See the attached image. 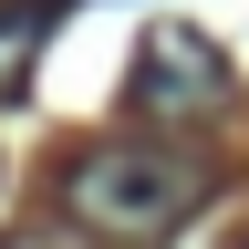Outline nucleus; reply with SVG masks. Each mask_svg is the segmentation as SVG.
Wrapping results in <instances>:
<instances>
[{
    "label": "nucleus",
    "mask_w": 249,
    "mask_h": 249,
    "mask_svg": "<svg viewBox=\"0 0 249 249\" xmlns=\"http://www.w3.org/2000/svg\"><path fill=\"white\" fill-rule=\"evenodd\" d=\"M218 197V177H208V156H187V145H83L73 166H62V208H73V229H93L104 249H156V239H177L187 218H197Z\"/></svg>",
    "instance_id": "nucleus-1"
},
{
    "label": "nucleus",
    "mask_w": 249,
    "mask_h": 249,
    "mask_svg": "<svg viewBox=\"0 0 249 249\" xmlns=\"http://www.w3.org/2000/svg\"><path fill=\"white\" fill-rule=\"evenodd\" d=\"M229 93H239V73L197 21H145L135 73H124V104L145 124H208V114H229Z\"/></svg>",
    "instance_id": "nucleus-2"
},
{
    "label": "nucleus",
    "mask_w": 249,
    "mask_h": 249,
    "mask_svg": "<svg viewBox=\"0 0 249 249\" xmlns=\"http://www.w3.org/2000/svg\"><path fill=\"white\" fill-rule=\"evenodd\" d=\"M42 31H52V0H0V93H21V83H31Z\"/></svg>",
    "instance_id": "nucleus-3"
}]
</instances>
